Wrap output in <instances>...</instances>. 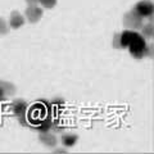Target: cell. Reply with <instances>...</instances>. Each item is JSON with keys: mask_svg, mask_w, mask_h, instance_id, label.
<instances>
[{"mask_svg": "<svg viewBox=\"0 0 154 154\" xmlns=\"http://www.w3.org/2000/svg\"><path fill=\"white\" fill-rule=\"evenodd\" d=\"M42 14H44V11L38 5H28L26 9L25 16L30 23H37L41 19Z\"/></svg>", "mask_w": 154, "mask_h": 154, "instance_id": "277c9868", "label": "cell"}, {"mask_svg": "<svg viewBox=\"0 0 154 154\" xmlns=\"http://www.w3.org/2000/svg\"><path fill=\"white\" fill-rule=\"evenodd\" d=\"M38 2H40V0H26L27 5H37Z\"/></svg>", "mask_w": 154, "mask_h": 154, "instance_id": "5bb4252c", "label": "cell"}, {"mask_svg": "<svg viewBox=\"0 0 154 154\" xmlns=\"http://www.w3.org/2000/svg\"><path fill=\"white\" fill-rule=\"evenodd\" d=\"M8 31H9V26H8V23L5 22V19L0 18V36L7 35Z\"/></svg>", "mask_w": 154, "mask_h": 154, "instance_id": "4fadbf2b", "label": "cell"}, {"mask_svg": "<svg viewBox=\"0 0 154 154\" xmlns=\"http://www.w3.org/2000/svg\"><path fill=\"white\" fill-rule=\"evenodd\" d=\"M38 140L48 148H55L57 146V136L54 134H51L50 131L40 132V135H38Z\"/></svg>", "mask_w": 154, "mask_h": 154, "instance_id": "8992f818", "label": "cell"}, {"mask_svg": "<svg viewBox=\"0 0 154 154\" xmlns=\"http://www.w3.org/2000/svg\"><path fill=\"white\" fill-rule=\"evenodd\" d=\"M57 153H67V152L64 150V149H58V150H57Z\"/></svg>", "mask_w": 154, "mask_h": 154, "instance_id": "2e32d148", "label": "cell"}, {"mask_svg": "<svg viewBox=\"0 0 154 154\" xmlns=\"http://www.w3.org/2000/svg\"><path fill=\"white\" fill-rule=\"evenodd\" d=\"M0 90L3 91V94L5 96H11L16 93V86L13 84L8 82V81H0Z\"/></svg>", "mask_w": 154, "mask_h": 154, "instance_id": "30bf717a", "label": "cell"}, {"mask_svg": "<svg viewBox=\"0 0 154 154\" xmlns=\"http://www.w3.org/2000/svg\"><path fill=\"white\" fill-rule=\"evenodd\" d=\"M38 4H41V5L46 9H51L57 5V0H40Z\"/></svg>", "mask_w": 154, "mask_h": 154, "instance_id": "7c38bea8", "label": "cell"}, {"mask_svg": "<svg viewBox=\"0 0 154 154\" xmlns=\"http://www.w3.org/2000/svg\"><path fill=\"white\" fill-rule=\"evenodd\" d=\"M144 18H141L139 14L136 13L132 9V11L127 12L126 14L123 16V25L127 30H131V31H137L140 30L141 26L144 25Z\"/></svg>", "mask_w": 154, "mask_h": 154, "instance_id": "6da1fadb", "label": "cell"}, {"mask_svg": "<svg viewBox=\"0 0 154 154\" xmlns=\"http://www.w3.org/2000/svg\"><path fill=\"white\" fill-rule=\"evenodd\" d=\"M26 19L19 12H13L11 14V18H9V26H11L13 30H17V28H21L25 25Z\"/></svg>", "mask_w": 154, "mask_h": 154, "instance_id": "52a82bcc", "label": "cell"}, {"mask_svg": "<svg viewBox=\"0 0 154 154\" xmlns=\"http://www.w3.org/2000/svg\"><path fill=\"white\" fill-rule=\"evenodd\" d=\"M140 32H141V36L144 38H148V40H150L153 38L154 36V26L152 22L146 23V25H143L141 28H140Z\"/></svg>", "mask_w": 154, "mask_h": 154, "instance_id": "8fae6325", "label": "cell"}, {"mask_svg": "<svg viewBox=\"0 0 154 154\" xmlns=\"http://www.w3.org/2000/svg\"><path fill=\"white\" fill-rule=\"evenodd\" d=\"M130 48V53H131V55L137 58V59H140V58L145 57V48H146V42L144 41V37L141 35H139L134 38L132 42L128 45Z\"/></svg>", "mask_w": 154, "mask_h": 154, "instance_id": "7a4b0ae2", "label": "cell"}, {"mask_svg": "<svg viewBox=\"0 0 154 154\" xmlns=\"http://www.w3.org/2000/svg\"><path fill=\"white\" fill-rule=\"evenodd\" d=\"M53 119L50 117H45V118H41L38 122H36V128L40 132H44V131H50L53 128Z\"/></svg>", "mask_w": 154, "mask_h": 154, "instance_id": "ba28073f", "label": "cell"}, {"mask_svg": "<svg viewBox=\"0 0 154 154\" xmlns=\"http://www.w3.org/2000/svg\"><path fill=\"white\" fill-rule=\"evenodd\" d=\"M134 11L136 12L141 18H152L154 12V5L150 0H141L135 5Z\"/></svg>", "mask_w": 154, "mask_h": 154, "instance_id": "3957f363", "label": "cell"}, {"mask_svg": "<svg viewBox=\"0 0 154 154\" xmlns=\"http://www.w3.org/2000/svg\"><path fill=\"white\" fill-rule=\"evenodd\" d=\"M4 98H5V95H4V94H3V91L0 90V100H3Z\"/></svg>", "mask_w": 154, "mask_h": 154, "instance_id": "9a60e30c", "label": "cell"}, {"mask_svg": "<svg viewBox=\"0 0 154 154\" xmlns=\"http://www.w3.org/2000/svg\"><path fill=\"white\" fill-rule=\"evenodd\" d=\"M77 140H79V136L75 134H64L63 136H62V144H63L66 148L75 146Z\"/></svg>", "mask_w": 154, "mask_h": 154, "instance_id": "9c48e42d", "label": "cell"}, {"mask_svg": "<svg viewBox=\"0 0 154 154\" xmlns=\"http://www.w3.org/2000/svg\"><path fill=\"white\" fill-rule=\"evenodd\" d=\"M27 109H28V104L25 102V100H14L13 104H12V110L13 113L17 116L19 118H23L27 113Z\"/></svg>", "mask_w": 154, "mask_h": 154, "instance_id": "5b68a950", "label": "cell"}]
</instances>
